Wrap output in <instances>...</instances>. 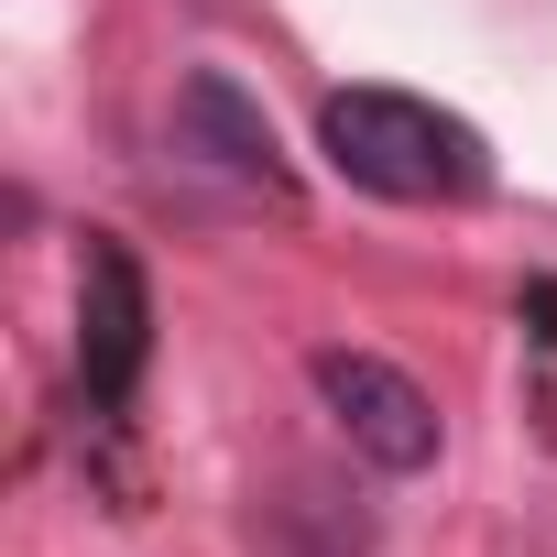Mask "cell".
Masks as SVG:
<instances>
[{
	"label": "cell",
	"mask_w": 557,
	"mask_h": 557,
	"mask_svg": "<svg viewBox=\"0 0 557 557\" xmlns=\"http://www.w3.org/2000/svg\"><path fill=\"white\" fill-rule=\"evenodd\" d=\"M318 153L361 197H394V208H470V197H492V143L459 110L416 99V88H329Z\"/></svg>",
	"instance_id": "obj_1"
},
{
	"label": "cell",
	"mask_w": 557,
	"mask_h": 557,
	"mask_svg": "<svg viewBox=\"0 0 557 557\" xmlns=\"http://www.w3.org/2000/svg\"><path fill=\"white\" fill-rule=\"evenodd\" d=\"M143 361H153V285H143L132 240L88 230V251H77V394H88V416H121L143 394Z\"/></svg>",
	"instance_id": "obj_2"
},
{
	"label": "cell",
	"mask_w": 557,
	"mask_h": 557,
	"mask_svg": "<svg viewBox=\"0 0 557 557\" xmlns=\"http://www.w3.org/2000/svg\"><path fill=\"white\" fill-rule=\"evenodd\" d=\"M307 383H318V405L339 416L350 459H372V470H394V481L437 470V405H426L416 372H394L383 350H318Z\"/></svg>",
	"instance_id": "obj_3"
},
{
	"label": "cell",
	"mask_w": 557,
	"mask_h": 557,
	"mask_svg": "<svg viewBox=\"0 0 557 557\" xmlns=\"http://www.w3.org/2000/svg\"><path fill=\"white\" fill-rule=\"evenodd\" d=\"M175 132H186V153H208L219 175H240V186H262V197H296V164H285V143H273V121H262V99H251L240 77L197 66V77L175 88Z\"/></svg>",
	"instance_id": "obj_4"
},
{
	"label": "cell",
	"mask_w": 557,
	"mask_h": 557,
	"mask_svg": "<svg viewBox=\"0 0 557 557\" xmlns=\"http://www.w3.org/2000/svg\"><path fill=\"white\" fill-rule=\"evenodd\" d=\"M524 318H535V339L557 350V273H535V285H524Z\"/></svg>",
	"instance_id": "obj_5"
}]
</instances>
